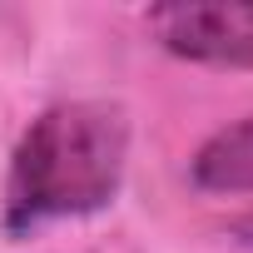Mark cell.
I'll return each instance as SVG.
<instances>
[{
  "label": "cell",
  "mask_w": 253,
  "mask_h": 253,
  "mask_svg": "<svg viewBox=\"0 0 253 253\" xmlns=\"http://www.w3.org/2000/svg\"><path fill=\"white\" fill-rule=\"evenodd\" d=\"M129 164V119L104 99L50 104L20 134L5 169L0 223L10 238H30L45 223L84 218L114 204Z\"/></svg>",
  "instance_id": "1"
},
{
  "label": "cell",
  "mask_w": 253,
  "mask_h": 253,
  "mask_svg": "<svg viewBox=\"0 0 253 253\" xmlns=\"http://www.w3.org/2000/svg\"><path fill=\"white\" fill-rule=\"evenodd\" d=\"M154 40L189 65L253 70V0H213V5H154L144 15Z\"/></svg>",
  "instance_id": "2"
},
{
  "label": "cell",
  "mask_w": 253,
  "mask_h": 253,
  "mask_svg": "<svg viewBox=\"0 0 253 253\" xmlns=\"http://www.w3.org/2000/svg\"><path fill=\"white\" fill-rule=\"evenodd\" d=\"M189 179L204 194H253V114L213 129L189 159Z\"/></svg>",
  "instance_id": "3"
},
{
  "label": "cell",
  "mask_w": 253,
  "mask_h": 253,
  "mask_svg": "<svg viewBox=\"0 0 253 253\" xmlns=\"http://www.w3.org/2000/svg\"><path fill=\"white\" fill-rule=\"evenodd\" d=\"M228 238H233L238 248H253V209H248L243 218H233V223H228Z\"/></svg>",
  "instance_id": "4"
}]
</instances>
